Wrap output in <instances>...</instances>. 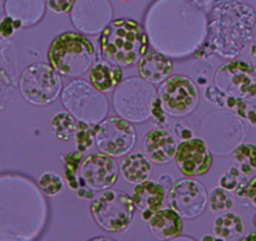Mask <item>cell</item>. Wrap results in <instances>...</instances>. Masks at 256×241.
<instances>
[{
    "instance_id": "1",
    "label": "cell",
    "mask_w": 256,
    "mask_h": 241,
    "mask_svg": "<svg viewBox=\"0 0 256 241\" xmlns=\"http://www.w3.org/2000/svg\"><path fill=\"white\" fill-rule=\"evenodd\" d=\"M256 12L238 0H220L214 6L204 43L194 53L196 58L220 56L235 59L254 38Z\"/></svg>"
},
{
    "instance_id": "2",
    "label": "cell",
    "mask_w": 256,
    "mask_h": 241,
    "mask_svg": "<svg viewBox=\"0 0 256 241\" xmlns=\"http://www.w3.org/2000/svg\"><path fill=\"white\" fill-rule=\"evenodd\" d=\"M43 198L23 177H0V241H30L40 232Z\"/></svg>"
},
{
    "instance_id": "3",
    "label": "cell",
    "mask_w": 256,
    "mask_h": 241,
    "mask_svg": "<svg viewBox=\"0 0 256 241\" xmlns=\"http://www.w3.org/2000/svg\"><path fill=\"white\" fill-rule=\"evenodd\" d=\"M148 34L142 24L134 19H116L100 33V58L120 67H132L148 50Z\"/></svg>"
},
{
    "instance_id": "4",
    "label": "cell",
    "mask_w": 256,
    "mask_h": 241,
    "mask_svg": "<svg viewBox=\"0 0 256 241\" xmlns=\"http://www.w3.org/2000/svg\"><path fill=\"white\" fill-rule=\"evenodd\" d=\"M48 62L63 77H80L97 60L94 46L87 36L77 32H64L52 40Z\"/></svg>"
},
{
    "instance_id": "5",
    "label": "cell",
    "mask_w": 256,
    "mask_h": 241,
    "mask_svg": "<svg viewBox=\"0 0 256 241\" xmlns=\"http://www.w3.org/2000/svg\"><path fill=\"white\" fill-rule=\"evenodd\" d=\"M90 214L96 224L108 232L122 234L132 225L136 206L132 196L117 188H107L94 196Z\"/></svg>"
},
{
    "instance_id": "6",
    "label": "cell",
    "mask_w": 256,
    "mask_h": 241,
    "mask_svg": "<svg viewBox=\"0 0 256 241\" xmlns=\"http://www.w3.org/2000/svg\"><path fill=\"white\" fill-rule=\"evenodd\" d=\"M60 98L67 112L80 122L92 126L100 124L110 112V103L104 93L96 90L87 80L70 82L62 90Z\"/></svg>"
},
{
    "instance_id": "7",
    "label": "cell",
    "mask_w": 256,
    "mask_h": 241,
    "mask_svg": "<svg viewBox=\"0 0 256 241\" xmlns=\"http://www.w3.org/2000/svg\"><path fill=\"white\" fill-rule=\"evenodd\" d=\"M157 98L154 84L141 77L123 80L114 90L113 107L118 116L131 124H142L151 117V108Z\"/></svg>"
},
{
    "instance_id": "8",
    "label": "cell",
    "mask_w": 256,
    "mask_h": 241,
    "mask_svg": "<svg viewBox=\"0 0 256 241\" xmlns=\"http://www.w3.org/2000/svg\"><path fill=\"white\" fill-rule=\"evenodd\" d=\"M200 134L211 152L228 154L242 141L245 126L235 113L214 112L202 120Z\"/></svg>"
},
{
    "instance_id": "9",
    "label": "cell",
    "mask_w": 256,
    "mask_h": 241,
    "mask_svg": "<svg viewBox=\"0 0 256 241\" xmlns=\"http://www.w3.org/2000/svg\"><path fill=\"white\" fill-rule=\"evenodd\" d=\"M19 88L30 104L46 106L62 93V78L50 64L33 63L22 73Z\"/></svg>"
},
{
    "instance_id": "10",
    "label": "cell",
    "mask_w": 256,
    "mask_h": 241,
    "mask_svg": "<svg viewBox=\"0 0 256 241\" xmlns=\"http://www.w3.org/2000/svg\"><path fill=\"white\" fill-rule=\"evenodd\" d=\"M157 97L164 110L171 117L192 114L198 104V88L196 83L184 74H172L161 83Z\"/></svg>"
},
{
    "instance_id": "11",
    "label": "cell",
    "mask_w": 256,
    "mask_h": 241,
    "mask_svg": "<svg viewBox=\"0 0 256 241\" xmlns=\"http://www.w3.org/2000/svg\"><path fill=\"white\" fill-rule=\"evenodd\" d=\"M137 134L130 120L112 116L96 124V144L102 154L110 157H123L136 144Z\"/></svg>"
},
{
    "instance_id": "12",
    "label": "cell",
    "mask_w": 256,
    "mask_h": 241,
    "mask_svg": "<svg viewBox=\"0 0 256 241\" xmlns=\"http://www.w3.org/2000/svg\"><path fill=\"white\" fill-rule=\"evenodd\" d=\"M215 87L241 100L256 98V68L244 60H231L215 72Z\"/></svg>"
},
{
    "instance_id": "13",
    "label": "cell",
    "mask_w": 256,
    "mask_h": 241,
    "mask_svg": "<svg viewBox=\"0 0 256 241\" xmlns=\"http://www.w3.org/2000/svg\"><path fill=\"white\" fill-rule=\"evenodd\" d=\"M208 191L205 186L192 178L174 181L167 192L170 208L182 218H196L208 208Z\"/></svg>"
},
{
    "instance_id": "14",
    "label": "cell",
    "mask_w": 256,
    "mask_h": 241,
    "mask_svg": "<svg viewBox=\"0 0 256 241\" xmlns=\"http://www.w3.org/2000/svg\"><path fill=\"white\" fill-rule=\"evenodd\" d=\"M118 174V164L113 157L102 152L88 154L78 171L80 188L86 186L92 191L107 190L117 182Z\"/></svg>"
},
{
    "instance_id": "15",
    "label": "cell",
    "mask_w": 256,
    "mask_h": 241,
    "mask_svg": "<svg viewBox=\"0 0 256 241\" xmlns=\"http://www.w3.org/2000/svg\"><path fill=\"white\" fill-rule=\"evenodd\" d=\"M174 160L177 168L188 178L204 176L210 171L214 164L212 152L201 137L182 141L177 146Z\"/></svg>"
},
{
    "instance_id": "16",
    "label": "cell",
    "mask_w": 256,
    "mask_h": 241,
    "mask_svg": "<svg viewBox=\"0 0 256 241\" xmlns=\"http://www.w3.org/2000/svg\"><path fill=\"white\" fill-rule=\"evenodd\" d=\"M73 26L86 34H97L112 22V6L108 0H76L72 8Z\"/></svg>"
},
{
    "instance_id": "17",
    "label": "cell",
    "mask_w": 256,
    "mask_h": 241,
    "mask_svg": "<svg viewBox=\"0 0 256 241\" xmlns=\"http://www.w3.org/2000/svg\"><path fill=\"white\" fill-rule=\"evenodd\" d=\"M177 138L167 128H154L147 132L144 138V154L151 162L166 164L174 158Z\"/></svg>"
},
{
    "instance_id": "18",
    "label": "cell",
    "mask_w": 256,
    "mask_h": 241,
    "mask_svg": "<svg viewBox=\"0 0 256 241\" xmlns=\"http://www.w3.org/2000/svg\"><path fill=\"white\" fill-rule=\"evenodd\" d=\"M166 198L167 191L158 182L151 180L134 186L132 192L134 206L141 211V218L144 221H148L154 212L164 208Z\"/></svg>"
},
{
    "instance_id": "19",
    "label": "cell",
    "mask_w": 256,
    "mask_h": 241,
    "mask_svg": "<svg viewBox=\"0 0 256 241\" xmlns=\"http://www.w3.org/2000/svg\"><path fill=\"white\" fill-rule=\"evenodd\" d=\"M140 77L151 84H161L174 73L171 58L158 50H147L137 62Z\"/></svg>"
},
{
    "instance_id": "20",
    "label": "cell",
    "mask_w": 256,
    "mask_h": 241,
    "mask_svg": "<svg viewBox=\"0 0 256 241\" xmlns=\"http://www.w3.org/2000/svg\"><path fill=\"white\" fill-rule=\"evenodd\" d=\"M90 83L102 93L113 92L123 80L122 67L104 58H98L90 70Z\"/></svg>"
},
{
    "instance_id": "21",
    "label": "cell",
    "mask_w": 256,
    "mask_h": 241,
    "mask_svg": "<svg viewBox=\"0 0 256 241\" xmlns=\"http://www.w3.org/2000/svg\"><path fill=\"white\" fill-rule=\"evenodd\" d=\"M148 228L154 238L158 241H167L182 235L184 221L174 210L161 208L151 216L148 221Z\"/></svg>"
},
{
    "instance_id": "22",
    "label": "cell",
    "mask_w": 256,
    "mask_h": 241,
    "mask_svg": "<svg viewBox=\"0 0 256 241\" xmlns=\"http://www.w3.org/2000/svg\"><path fill=\"white\" fill-rule=\"evenodd\" d=\"M120 174L126 182L136 186L150 180L152 174V162L141 152L128 154L123 156Z\"/></svg>"
},
{
    "instance_id": "23",
    "label": "cell",
    "mask_w": 256,
    "mask_h": 241,
    "mask_svg": "<svg viewBox=\"0 0 256 241\" xmlns=\"http://www.w3.org/2000/svg\"><path fill=\"white\" fill-rule=\"evenodd\" d=\"M44 0H6V16L19 20L23 26L38 23L44 14Z\"/></svg>"
},
{
    "instance_id": "24",
    "label": "cell",
    "mask_w": 256,
    "mask_h": 241,
    "mask_svg": "<svg viewBox=\"0 0 256 241\" xmlns=\"http://www.w3.org/2000/svg\"><path fill=\"white\" fill-rule=\"evenodd\" d=\"M245 234V224L240 215L235 212L222 214L212 222V235L222 238L224 241H238Z\"/></svg>"
},
{
    "instance_id": "25",
    "label": "cell",
    "mask_w": 256,
    "mask_h": 241,
    "mask_svg": "<svg viewBox=\"0 0 256 241\" xmlns=\"http://www.w3.org/2000/svg\"><path fill=\"white\" fill-rule=\"evenodd\" d=\"M78 120L70 112H59L53 116L50 128L54 137L62 142H68L74 138L78 131Z\"/></svg>"
},
{
    "instance_id": "26",
    "label": "cell",
    "mask_w": 256,
    "mask_h": 241,
    "mask_svg": "<svg viewBox=\"0 0 256 241\" xmlns=\"http://www.w3.org/2000/svg\"><path fill=\"white\" fill-rule=\"evenodd\" d=\"M232 166L245 176L256 171V146L252 144H240L231 152Z\"/></svg>"
},
{
    "instance_id": "27",
    "label": "cell",
    "mask_w": 256,
    "mask_h": 241,
    "mask_svg": "<svg viewBox=\"0 0 256 241\" xmlns=\"http://www.w3.org/2000/svg\"><path fill=\"white\" fill-rule=\"evenodd\" d=\"M248 184V176L241 174L236 167L231 166L222 176L220 177V188H225L228 192H234L238 198H245V190Z\"/></svg>"
},
{
    "instance_id": "28",
    "label": "cell",
    "mask_w": 256,
    "mask_h": 241,
    "mask_svg": "<svg viewBox=\"0 0 256 241\" xmlns=\"http://www.w3.org/2000/svg\"><path fill=\"white\" fill-rule=\"evenodd\" d=\"M83 154L76 151L72 154H66L62 156L64 162V177L67 181L68 186L73 191H77L80 188V178H78V171H80V164L83 161Z\"/></svg>"
},
{
    "instance_id": "29",
    "label": "cell",
    "mask_w": 256,
    "mask_h": 241,
    "mask_svg": "<svg viewBox=\"0 0 256 241\" xmlns=\"http://www.w3.org/2000/svg\"><path fill=\"white\" fill-rule=\"evenodd\" d=\"M234 198L225 188H214L208 196V205L212 212L218 211H230L234 208Z\"/></svg>"
},
{
    "instance_id": "30",
    "label": "cell",
    "mask_w": 256,
    "mask_h": 241,
    "mask_svg": "<svg viewBox=\"0 0 256 241\" xmlns=\"http://www.w3.org/2000/svg\"><path fill=\"white\" fill-rule=\"evenodd\" d=\"M215 72L212 64L205 59H198L191 67V80L198 87H208L211 80L215 78Z\"/></svg>"
},
{
    "instance_id": "31",
    "label": "cell",
    "mask_w": 256,
    "mask_h": 241,
    "mask_svg": "<svg viewBox=\"0 0 256 241\" xmlns=\"http://www.w3.org/2000/svg\"><path fill=\"white\" fill-rule=\"evenodd\" d=\"M74 140L76 151L80 152V154H84L86 151L92 148L93 144H96V126L84 124V122H80Z\"/></svg>"
},
{
    "instance_id": "32",
    "label": "cell",
    "mask_w": 256,
    "mask_h": 241,
    "mask_svg": "<svg viewBox=\"0 0 256 241\" xmlns=\"http://www.w3.org/2000/svg\"><path fill=\"white\" fill-rule=\"evenodd\" d=\"M181 118V120H177L174 124V134L176 136V138L181 140V141H187V140L196 137V131H198V122H196L198 118L191 114Z\"/></svg>"
},
{
    "instance_id": "33",
    "label": "cell",
    "mask_w": 256,
    "mask_h": 241,
    "mask_svg": "<svg viewBox=\"0 0 256 241\" xmlns=\"http://www.w3.org/2000/svg\"><path fill=\"white\" fill-rule=\"evenodd\" d=\"M38 186L46 196H56L63 190V178L54 172H44L39 176Z\"/></svg>"
},
{
    "instance_id": "34",
    "label": "cell",
    "mask_w": 256,
    "mask_h": 241,
    "mask_svg": "<svg viewBox=\"0 0 256 241\" xmlns=\"http://www.w3.org/2000/svg\"><path fill=\"white\" fill-rule=\"evenodd\" d=\"M167 116L168 114L164 110L161 100L157 97L151 108V117L150 118L152 120V124H156L157 128H167L168 127V118H167Z\"/></svg>"
},
{
    "instance_id": "35",
    "label": "cell",
    "mask_w": 256,
    "mask_h": 241,
    "mask_svg": "<svg viewBox=\"0 0 256 241\" xmlns=\"http://www.w3.org/2000/svg\"><path fill=\"white\" fill-rule=\"evenodd\" d=\"M74 3L76 0H44L46 8L54 14H67Z\"/></svg>"
},
{
    "instance_id": "36",
    "label": "cell",
    "mask_w": 256,
    "mask_h": 241,
    "mask_svg": "<svg viewBox=\"0 0 256 241\" xmlns=\"http://www.w3.org/2000/svg\"><path fill=\"white\" fill-rule=\"evenodd\" d=\"M20 28H23L20 22L6 16V18L2 19V22H0V36L6 39L10 38Z\"/></svg>"
},
{
    "instance_id": "37",
    "label": "cell",
    "mask_w": 256,
    "mask_h": 241,
    "mask_svg": "<svg viewBox=\"0 0 256 241\" xmlns=\"http://www.w3.org/2000/svg\"><path fill=\"white\" fill-rule=\"evenodd\" d=\"M245 196L248 200V202L256 208V176H254L252 178L248 180V184L246 186L245 190Z\"/></svg>"
},
{
    "instance_id": "38",
    "label": "cell",
    "mask_w": 256,
    "mask_h": 241,
    "mask_svg": "<svg viewBox=\"0 0 256 241\" xmlns=\"http://www.w3.org/2000/svg\"><path fill=\"white\" fill-rule=\"evenodd\" d=\"M246 120L248 124H252V126H256V104H252V103H248V110H246Z\"/></svg>"
},
{
    "instance_id": "39",
    "label": "cell",
    "mask_w": 256,
    "mask_h": 241,
    "mask_svg": "<svg viewBox=\"0 0 256 241\" xmlns=\"http://www.w3.org/2000/svg\"><path fill=\"white\" fill-rule=\"evenodd\" d=\"M76 195L78 196V198H86V200H93L94 198V191H92L90 188H86V186H83V188H80L77 191H76Z\"/></svg>"
},
{
    "instance_id": "40",
    "label": "cell",
    "mask_w": 256,
    "mask_h": 241,
    "mask_svg": "<svg viewBox=\"0 0 256 241\" xmlns=\"http://www.w3.org/2000/svg\"><path fill=\"white\" fill-rule=\"evenodd\" d=\"M158 184L164 188L166 191H168L171 188V186L174 184V180L171 174H162L158 178Z\"/></svg>"
},
{
    "instance_id": "41",
    "label": "cell",
    "mask_w": 256,
    "mask_h": 241,
    "mask_svg": "<svg viewBox=\"0 0 256 241\" xmlns=\"http://www.w3.org/2000/svg\"><path fill=\"white\" fill-rule=\"evenodd\" d=\"M250 59L252 60L254 64H256V39L252 40L250 46Z\"/></svg>"
},
{
    "instance_id": "42",
    "label": "cell",
    "mask_w": 256,
    "mask_h": 241,
    "mask_svg": "<svg viewBox=\"0 0 256 241\" xmlns=\"http://www.w3.org/2000/svg\"><path fill=\"white\" fill-rule=\"evenodd\" d=\"M238 241H256V231H251V232H248V235L244 236Z\"/></svg>"
},
{
    "instance_id": "43",
    "label": "cell",
    "mask_w": 256,
    "mask_h": 241,
    "mask_svg": "<svg viewBox=\"0 0 256 241\" xmlns=\"http://www.w3.org/2000/svg\"><path fill=\"white\" fill-rule=\"evenodd\" d=\"M200 241H224L222 238H218V236L215 235H204L202 238H201Z\"/></svg>"
},
{
    "instance_id": "44",
    "label": "cell",
    "mask_w": 256,
    "mask_h": 241,
    "mask_svg": "<svg viewBox=\"0 0 256 241\" xmlns=\"http://www.w3.org/2000/svg\"><path fill=\"white\" fill-rule=\"evenodd\" d=\"M167 241H196L195 238H188V236H177V238H171V240H167Z\"/></svg>"
},
{
    "instance_id": "45",
    "label": "cell",
    "mask_w": 256,
    "mask_h": 241,
    "mask_svg": "<svg viewBox=\"0 0 256 241\" xmlns=\"http://www.w3.org/2000/svg\"><path fill=\"white\" fill-rule=\"evenodd\" d=\"M90 241H116V240L112 238H108V236H98V238H92V240Z\"/></svg>"
},
{
    "instance_id": "46",
    "label": "cell",
    "mask_w": 256,
    "mask_h": 241,
    "mask_svg": "<svg viewBox=\"0 0 256 241\" xmlns=\"http://www.w3.org/2000/svg\"><path fill=\"white\" fill-rule=\"evenodd\" d=\"M134 241H154V240H152V238H147V236H141V238H136Z\"/></svg>"
},
{
    "instance_id": "47",
    "label": "cell",
    "mask_w": 256,
    "mask_h": 241,
    "mask_svg": "<svg viewBox=\"0 0 256 241\" xmlns=\"http://www.w3.org/2000/svg\"><path fill=\"white\" fill-rule=\"evenodd\" d=\"M254 225H255V228H256V215H255V218H254Z\"/></svg>"
},
{
    "instance_id": "48",
    "label": "cell",
    "mask_w": 256,
    "mask_h": 241,
    "mask_svg": "<svg viewBox=\"0 0 256 241\" xmlns=\"http://www.w3.org/2000/svg\"><path fill=\"white\" fill-rule=\"evenodd\" d=\"M120 2H124V3H127V2H134V0H120Z\"/></svg>"
}]
</instances>
